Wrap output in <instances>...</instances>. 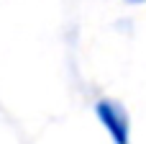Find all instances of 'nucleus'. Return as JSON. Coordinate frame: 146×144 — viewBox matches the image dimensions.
<instances>
[{"label":"nucleus","mask_w":146,"mask_h":144,"mask_svg":"<svg viewBox=\"0 0 146 144\" xmlns=\"http://www.w3.org/2000/svg\"><path fill=\"white\" fill-rule=\"evenodd\" d=\"M95 111L105 124V129L113 134L115 144H128V116L123 113L121 106H115L113 100H100Z\"/></svg>","instance_id":"nucleus-1"},{"label":"nucleus","mask_w":146,"mask_h":144,"mask_svg":"<svg viewBox=\"0 0 146 144\" xmlns=\"http://www.w3.org/2000/svg\"><path fill=\"white\" fill-rule=\"evenodd\" d=\"M128 3H144V0H128Z\"/></svg>","instance_id":"nucleus-2"}]
</instances>
